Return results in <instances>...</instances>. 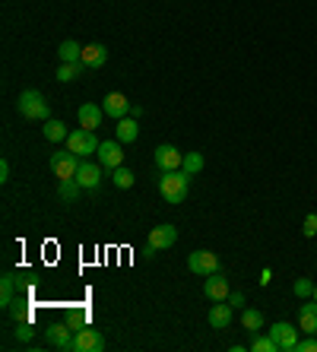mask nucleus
Listing matches in <instances>:
<instances>
[{"label": "nucleus", "instance_id": "31", "mask_svg": "<svg viewBox=\"0 0 317 352\" xmlns=\"http://www.w3.org/2000/svg\"><path fill=\"white\" fill-rule=\"evenodd\" d=\"M301 232H305V238H314L317 235V213L305 216V226H301Z\"/></svg>", "mask_w": 317, "mask_h": 352}, {"label": "nucleus", "instance_id": "11", "mask_svg": "<svg viewBox=\"0 0 317 352\" xmlns=\"http://www.w3.org/2000/svg\"><path fill=\"white\" fill-rule=\"evenodd\" d=\"M175 241H178V229H175V226H168V222H162V226L149 229V238H146V245L155 248V251H165V248H171Z\"/></svg>", "mask_w": 317, "mask_h": 352}, {"label": "nucleus", "instance_id": "6", "mask_svg": "<svg viewBox=\"0 0 317 352\" xmlns=\"http://www.w3.org/2000/svg\"><path fill=\"white\" fill-rule=\"evenodd\" d=\"M74 324H54V327L45 330V340H48L51 349H61V352H74Z\"/></svg>", "mask_w": 317, "mask_h": 352}, {"label": "nucleus", "instance_id": "12", "mask_svg": "<svg viewBox=\"0 0 317 352\" xmlns=\"http://www.w3.org/2000/svg\"><path fill=\"white\" fill-rule=\"evenodd\" d=\"M102 108H105V118H114V121H121V118L131 115V102L124 92H108L102 98Z\"/></svg>", "mask_w": 317, "mask_h": 352}, {"label": "nucleus", "instance_id": "4", "mask_svg": "<svg viewBox=\"0 0 317 352\" xmlns=\"http://www.w3.org/2000/svg\"><path fill=\"white\" fill-rule=\"evenodd\" d=\"M83 159L76 156V153H70V149H64V153H51V172H54V178H76V168H80Z\"/></svg>", "mask_w": 317, "mask_h": 352}, {"label": "nucleus", "instance_id": "32", "mask_svg": "<svg viewBox=\"0 0 317 352\" xmlns=\"http://www.w3.org/2000/svg\"><path fill=\"white\" fill-rule=\"evenodd\" d=\"M295 352H317V336L311 333L308 340H298V346H295Z\"/></svg>", "mask_w": 317, "mask_h": 352}, {"label": "nucleus", "instance_id": "19", "mask_svg": "<svg viewBox=\"0 0 317 352\" xmlns=\"http://www.w3.org/2000/svg\"><path fill=\"white\" fill-rule=\"evenodd\" d=\"M41 133H45L48 143H67V137H70V133H67V124L57 121V118H48L45 127H41Z\"/></svg>", "mask_w": 317, "mask_h": 352}, {"label": "nucleus", "instance_id": "27", "mask_svg": "<svg viewBox=\"0 0 317 352\" xmlns=\"http://www.w3.org/2000/svg\"><path fill=\"white\" fill-rule=\"evenodd\" d=\"M83 67H86L83 60H80V64H61V70H57V80H61V82H74L76 76L83 74Z\"/></svg>", "mask_w": 317, "mask_h": 352}, {"label": "nucleus", "instance_id": "21", "mask_svg": "<svg viewBox=\"0 0 317 352\" xmlns=\"http://www.w3.org/2000/svg\"><path fill=\"white\" fill-rule=\"evenodd\" d=\"M57 54H61V64H80V60H83V48L76 45L74 38L61 41V48H57Z\"/></svg>", "mask_w": 317, "mask_h": 352}, {"label": "nucleus", "instance_id": "5", "mask_svg": "<svg viewBox=\"0 0 317 352\" xmlns=\"http://www.w3.org/2000/svg\"><path fill=\"white\" fill-rule=\"evenodd\" d=\"M187 270L197 273V276H212V273H219V257L212 254V251H194V254H187Z\"/></svg>", "mask_w": 317, "mask_h": 352}, {"label": "nucleus", "instance_id": "8", "mask_svg": "<svg viewBox=\"0 0 317 352\" xmlns=\"http://www.w3.org/2000/svg\"><path fill=\"white\" fill-rule=\"evenodd\" d=\"M153 162L159 172H175V168H181V162H184V153H181L178 146H171V143H162V146H155Z\"/></svg>", "mask_w": 317, "mask_h": 352}, {"label": "nucleus", "instance_id": "28", "mask_svg": "<svg viewBox=\"0 0 317 352\" xmlns=\"http://www.w3.org/2000/svg\"><path fill=\"white\" fill-rule=\"evenodd\" d=\"M251 352H279V346H276V340L273 336H254L251 340Z\"/></svg>", "mask_w": 317, "mask_h": 352}, {"label": "nucleus", "instance_id": "3", "mask_svg": "<svg viewBox=\"0 0 317 352\" xmlns=\"http://www.w3.org/2000/svg\"><path fill=\"white\" fill-rule=\"evenodd\" d=\"M98 146H102V143L96 140V131H83V127H80V131H74L70 137H67V149H70V153H76L80 159L98 153Z\"/></svg>", "mask_w": 317, "mask_h": 352}, {"label": "nucleus", "instance_id": "25", "mask_svg": "<svg viewBox=\"0 0 317 352\" xmlns=\"http://www.w3.org/2000/svg\"><path fill=\"white\" fill-rule=\"evenodd\" d=\"M80 181L76 178H64L61 184H57V194H61V200H67V204H74L76 197H80Z\"/></svg>", "mask_w": 317, "mask_h": 352}, {"label": "nucleus", "instance_id": "7", "mask_svg": "<svg viewBox=\"0 0 317 352\" xmlns=\"http://www.w3.org/2000/svg\"><path fill=\"white\" fill-rule=\"evenodd\" d=\"M270 336L276 340L279 352H295V346H298V327L289 324V320H276V324L270 327Z\"/></svg>", "mask_w": 317, "mask_h": 352}, {"label": "nucleus", "instance_id": "33", "mask_svg": "<svg viewBox=\"0 0 317 352\" xmlns=\"http://www.w3.org/2000/svg\"><path fill=\"white\" fill-rule=\"evenodd\" d=\"M226 302L232 305V308H241V305H244V295H241V292H232V295L226 298Z\"/></svg>", "mask_w": 317, "mask_h": 352}, {"label": "nucleus", "instance_id": "2", "mask_svg": "<svg viewBox=\"0 0 317 352\" xmlns=\"http://www.w3.org/2000/svg\"><path fill=\"white\" fill-rule=\"evenodd\" d=\"M17 108H19V115L29 118V121H48V118H51L48 98L41 96L39 89H23V92H19Z\"/></svg>", "mask_w": 317, "mask_h": 352}, {"label": "nucleus", "instance_id": "16", "mask_svg": "<svg viewBox=\"0 0 317 352\" xmlns=\"http://www.w3.org/2000/svg\"><path fill=\"white\" fill-rule=\"evenodd\" d=\"M137 137H140V124H137V118H121V121H114V140H121L124 146L127 143H137Z\"/></svg>", "mask_w": 317, "mask_h": 352}, {"label": "nucleus", "instance_id": "15", "mask_svg": "<svg viewBox=\"0 0 317 352\" xmlns=\"http://www.w3.org/2000/svg\"><path fill=\"white\" fill-rule=\"evenodd\" d=\"M76 181H80L83 190H96L98 181H102V165H92V162H80L76 168Z\"/></svg>", "mask_w": 317, "mask_h": 352}, {"label": "nucleus", "instance_id": "23", "mask_svg": "<svg viewBox=\"0 0 317 352\" xmlns=\"http://www.w3.org/2000/svg\"><path fill=\"white\" fill-rule=\"evenodd\" d=\"M111 181H114V188L118 190H127L137 184V175L127 168V165H118V168H111Z\"/></svg>", "mask_w": 317, "mask_h": 352}, {"label": "nucleus", "instance_id": "22", "mask_svg": "<svg viewBox=\"0 0 317 352\" xmlns=\"http://www.w3.org/2000/svg\"><path fill=\"white\" fill-rule=\"evenodd\" d=\"M263 324H267V320H263V311H257V308H244V311H241V327H244V330H251V333H261Z\"/></svg>", "mask_w": 317, "mask_h": 352}, {"label": "nucleus", "instance_id": "30", "mask_svg": "<svg viewBox=\"0 0 317 352\" xmlns=\"http://www.w3.org/2000/svg\"><path fill=\"white\" fill-rule=\"evenodd\" d=\"M35 336V327L29 324V320H17V340H23V343H29Z\"/></svg>", "mask_w": 317, "mask_h": 352}, {"label": "nucleus", "instance_id": "14", "mask_svg": "<svg viewBox=\"0 0 317 352\" xmlns=\"http://www.w3.org/2000/svg\"><path fill=\"white\" fill-rule=\"evenodd\" d=\"M204 295L210 298V302H226L228 295H232V289H228V279L222 276V273H212V276H206Z\"/></svg>", "mask_w": 317, "mask_h": 352}, {"label": "nucleus", "instance_id": "29", "mask_svg": "<svg viewBox=\"0 0 317 352\" xmlns=\"http://www.w3.org/2000/svg\"><path fill=\"white\" fill-rule=\"evenodd\" d=\"M292 292L298 295V298H314V283H311V279H295L292 283Z\"/></svg>", "mask_w": 317, "mask_h": 352}, {"label": "nucleus", "instance_id": "18", "mask_svg": "<svg viewBox=\"0 0 317 352\" xmlns=\"http://www.w3.org/2000/svg\"><path fill=\"white\" fill-rule=\"evenodd\" d=\"M298 330L301 333H317V302H308L298 308Z\"/></svg>", "mask_w": 317, "mask_h": 352}, {"label": "nucleus", "instance_id": "13", "mask_svg": "<svg viewBox=\"0 0 317 352\" xmlns=\"http://www.w3.org/2000/svg\"><path fill=\"white\" fill-rule=\"evenodd\" d=\"M76 118H80L83 131H98V127H102V118H105V108L96 105V102H86V105H80Z\"/></svg>", "mask_w": 317, "mask_h": 352}, {"label": "nucleus", "instance_id": "36", "mask_svg": "<svg viewBox=\"0 0 317 352\" xmlns=\"http://www.w3.org/2000/svg\"><path fill=\"white\" fill-rule=\"evenodd\" d=\"M314 302H317V286H314Z\"/></svg>", "mask_w": 317, "mask_h": 352}, {"label": "nucleus", "instance_id": "10", "mask_svg": "<svg viewBox=\"0 0 317 352\" xmlns=\"http://www.w3.org/2000/svg\"><path fill=\"white\" fill-rule=\"evenodd\" d=\"M124 143L121 140H102V146H98V165L102 168H118V165H124Z\"/></svg>", "mask_w": 317, "mask_h": 352}, {"label": "nucleus", "instance_id": "24", "mask_svg": "<svg viewBox=\"0 0 317 352\" xmlns=\"http://www.w3.org/2000/svg\"><path fill=\"white\" fill-rule=\"evenodd\" d=\"M0 286H3V292H0V305L10 311V308H13V292H17V276H13V273H3Z\"/></svg>", "mask_w": 317, "mask_h": 352}, {"label": "nucleus", "instance_id": "20", "mask_svg": "<svg viewBox=\"0 0 317 352\" xmlns=\"http://www.w3.org/2000/svg\"><path fill=\"white\" fill-rule=\"evenodd\" d=\"M105 60H108L105 45H86L83 48V64L86 67H105Z\"/></svg>", "mask_w": 317, "mask_h": 352}, {"label": "nucleus", "instance_id": "35", "mask_svg": "<svg viewBox=\"0 0 317 352\" xmlns=\"http://www.w3.org/2000/svg\"><path fill=\"white\" fill-rule=\"evenodd\" d=\"M270 279H273V273H270V270H263V273H261V286H267Z\"/></svg>", "mask_w": 317, "mask_h": 352}, {"label": "nucleus", "instance_id": "9", "mask_svg": "<svg viewBox=\"0 0 317 352\" xmlns=\"http://www.w3.org/2000/svg\"><path fill=\"white\" fill-rule=\"evenodd\" d=\"M105 349V336L92 327H76L74 352H102Z\"/></svg>", "mask_w": 317, "mask_h": 352}, {"label": "nucleus", "instance_id": "1", "mask_svg": "<svg viewBox=\"0 0 317 352\" xmlns=\"http://www.w3.org/2000/svg\"><path fill=\"white\" fill-rule=\"evenodd\" d=\"M187 188H190V175L184 168L162 172V178H159V194H162L165 204H181L187 197Z\"/></svg>", "mask_w": 317, "mask_h": 352}, {"label": "nucleus", "instance_id": "26", "mask_svg": "<svg viewBox=\"0 0 317 352\" xmlns=\"http://www.w3.org/2000/svg\"><path fill=\"white\" fill-rule=\"evenodd\" d=\"M204 165H206L204 153H184V162H181V168H184V172L190 175V178H194V175L204 172Z\"/></svg>", "mask_w": 317, "mask_h": 352}, {"label": "nucleus", "instance_id": "34", "mask_svg": "<svg viewBox=\"0 0 317 352\" xmlns=\"http://www.w3.org/2000/svg\"><path fill=\"white\" fill-rule=\"evenodd\" d=\"M0 181H10V162H7V159L0 162Z\"/></svg>", "mask_w": 317, "mask_h": 352}, {"label": "nucleus", "instance_id": "17", "mask_svg": "<svg viewBox=\"0 0 317 352\" xmlns=\"http://www.w3.org/2000/svg\"><path fill=\"white\" fill-rule=\"evenodd\" d=\"M232 318H235V308L228 302H216L210 308V327L212 330H226L228 324H232Z\"/></svg>", "mask_w": 317, "mask_h": 352}]
</instances>
